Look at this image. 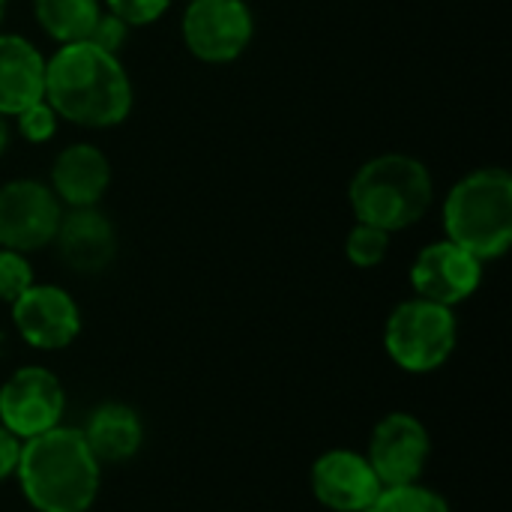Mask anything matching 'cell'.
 I'll return each mask as SVG.
<instances>
[{"mask_svg": "<svg viewBox=\"0 0 512 512\" xmlns=\"http://www.w3.org/2000/svg\"><path fill=\"white\" fill-rule=\"evenodd\" d=\"M45 102L81 129L120 126L135 102L120 54L93 42H69L45 60Z\"/></svg>", "mask_w": 512, "mask_h": 512, "instance_id": "1", "label": "cell"}, {"mask_svg": "<svg viewBox=\"0 0 512 512\" xmlns=\"http://www.w3.org/2000/svg\"><path fill=\"white\" fill-rule=\"evenodd\" d=\"M15 480L36 512H90L102 489V465L81 429L60 423L21 441Z\"/></svg>", "mask_w": 512, "mask_h": 512, "instance_id": "2", "label": "cell"}, {"mask_svg": "<svg viewBox=\"0 0 512 512\" xmlns=\"http://www.w3.org/2000/svg\"><path fill=\"white\" fill-rule=\"evenodd\" d=\"M348 201L357 222L396 234L417 225L429 213L435 201V183L426 162L417 156L381 153L354 171L348 183Z\"/></svg>", "mask_w": 512, "mask_h": 512, "instance_id": "3", "label": "cell"}, {"mask_svg": "<svg viewBox=\"0 0 512 512\" xmlns=\"http://www.w3.org/2000/svg\"><path fill=\"white\" fill-rule=\"evenodd\" d=\"M444 231L483 264L504 258L512 246L510 171L492 165L456 180L444 198Z\"/></svg>", "mask_w": 512, "mask_h": 512, "instance_id": "4", "label": "cell"}, {"mask_svg": "<svg viewBox=\"0 0 512 512\" xmlns=\"http://www.w3.org/2000/svg\"><path fill=\"white\" fill-rule=\"evenodd\" d=\"M459 345V321L450 306L411 297L402 300L384 324L387 357L411 375L438 372Z\"/></svg>", "mask_w": 512, "mask_h": 512, "instance_id": "5", "label": "cell"}, {"mask_svg": "<svg viewBox=\"0 0 512 512\" xmlns=\"http://www.w3.org/2000/svg\"><path fill=\"white\" fill-rule=\"evenodd\" d=\"M180 33L195 60L222 66L252 45L255 15L246 0H189Z\"/></svg>", "mask_w": 512, "mask_h": 512, "instance_id": "6", "label": "cell"}, {"mask_svg": "<svg viewBox=\"0 0 512 512\" xmlns=\"http://www.w3.org/2000/svg\"><path fill=\"white\" fill-rule=\"evenodd\" d=\"M66 390L45 366H21L0 384V426L18 441L51 432L63 423Z\"/></svg>", "mask_w": 512, "mask_h": 512, "instance_id": "7", "label": "cell"}, {"mask_svg": "<svg viewBox=\"0 0 512 512\" xmlns=\"http://www.w3.org/2000/svg\"><path fill=\"white\" fill-rule=\"evenodd\" d=\"M63 204L42 180H9L0 186V249L39 252L54 243Z\"/></svg>", "mask_w": 512, "mask_h": 512, "instance_id": "8", "label": "cell"}, {"mask_svg": "<svg viewBox=\"0 0 512 512\" xmlns=\"http://www.w3.org/2000/svg\"><path fill=\"white\" fill-rule=\"evenodd\" d=\"M432 456V435L426 423L411 411H390L369 435L366 459L381 486L420 483Z\"/></svg>", "mask_w": 512, "mask_h": 512, "instance_id": "9", "label": "cell"}, {"mask_svg": "<svg viewBox=\"0 0 512 512\" xmlns=\"http://www.w3.org/2000/svg\"><path fill=\"white\" fill-rule=\"evenodd\" d=\"M9 312L15 333L36 351H63L81 336V309L66 288L33 282Z\"/></svg>", "mask_w": 512, "mask_h": 512, "instance_id": "10", "label": "cell"}, {"mask_svg": "<svg viewBox=\"0 0 512 512\" xmlns=\"http://www.w3.org/2000/svg\"><path fill=\"white\" fill-rule=\"evenodd\" d=\"M480 282H483V261L447 237L423 246L411 264L414 294L423 300L450 306V309L471 300Z\"/></svg>", "mask_w": 512, "mask_h": 512, "instance_id": "11", "label": "cell"}, {"mask_svg": "<svg viewBox=\"0 0 512 512\" xmlns=\"http://www.w3.org/2000/svg\"><path fill=\"white\" fill-rule=\"evenodd\" d=\"M312 498L330 512H366L381 495V480L375 477L366 453L327 450L309 468Z\"/></svg>", "mask_w": 512, "mask_h": 512, "instance_id": "12", "label": "cell"}, {"mask_svg": "<svg viewBox=\"0 0 512 512\" xmlns=\"http://www.w3.org/2000/svg\"><path fill=\"white\" fill-rule=\"evenodd\" d=\"M54 243L60 261L84 276H96L108 270L117 255V231L99 207L63 210Z\"/></svg>", "mask_w": 512, "mask_h": 512, "instance_id": "13", "label": "cell"}, {"mask_svg": "<svg viewBox=\"0 0 512 512\" xmlns=\"http://www.w3.org/2000/svg\"><path fill=\"white\" fill-rule=\"evenodd\" d=\"M48 186L57 195V201L69 210L99 207L111 186V159L96 144H66L51 162Z\"/></svg>", "mask_w": 512, "mask_h": 512, "instance_id": "14", "label": "cell"}, {"mask_svg": "<svg viewBox=\"0 0 512 512\" xmlns=\"http://www.w3.org/2000/svg\"><path fill=\"white\" fill-rule=\"evenodd\" d=\"M45 99V57L21 33H0V117Z\"/></svg>", "mask_w": 512, "mask_h": 512, "instance_id": "15", "label": "cell"}, {"mask_svg": "<svg viewBox=\"0 0 512 512\" xmlns=\"http://www.w3.org/2000/svg\"><path fill=\"white\" fill-rule=\"evenodd\" d=\"M87 447L99 459V465H120L138 456L144 444V423L135 408L123 402H105L90 411L84 429H81Z\"/></svg>", "mask_w": 512, "mask_h": 512, "instance_id": "16", "label": "cell"}, {"mask_svg": "<svg viewBox=\"0 0 512 512\" xmlns=\"http://www.w3.org/2000/svg\"><path fill=\"white\" fill-rule=\"evenodd\" d=\"M102 15V0H33V18L57 45L84 42Z\"/></svg>", "mask_w": 512, "mask_h": 512, "instance_id": "17", "label": "cell"}, {"mask_svg": "<svg viewBox=\"0 0 512 512\" xmlns=\"http://www.w3.org/2000/svg\"><path fill=\"white\" fill-rule=\"evenodd\" d=\"M366 512H453L441 498V492L411 483V486H387Z\"/></svg>", "mask_w": 512, "mask_h": 512, "instance_id": "18", "label": "cell"}, {"mask_svg": "<svg viewBox=\"0 0 512 512\" xmlns=\"http://www.w3.org/2000/svg\"><path fill=\"white\" fill-rule=\"evenodd\" d=\"M390 243H393V234H387L375 225L357 222L345 237V258L360 270H372V267L384 264V258L390 255Z\"/></svg>", "mask_w": 512, "mask_h": 512, "instance_id": "19", "label": "cell"}, {"mask_svg": "<svg viewBox=\"0 0 512 512\" xmlns=\"http://www.w3.org/2000/svg\"><path fill=\"white\" fill-rule=\"evenodd\" d=\"M36 282L33 264L24 252L0 249V303L12 306L30 285Z\"/></svg>", "mask_w": 512, "mask_h": 512, "instance_id": "20", "label": "cell"}, {"mask_svg": "<svg viewBox=\"0 0 512 512\" xmlns=\"http://www.w3.org/2000/svg\"><path fill=\"white\" fill-rule=\"evenodd\" d=\"M12 120H15L18 135H21L27 144H48V141L57 135V126H60L57 111H54L45 99L33 102L30 108H24V111L15 114Z\"/></svg>", "mask_w": 512, "mask_h": 512, "instance_id": "21", "label": "cell"}, {"mask_svg": "<svg viewBox=\"0 0 512 512\" xmlns=\"http://www.w3.org/2000/svg\"><path fill=\"white\" fill-rule=\"evenodd\" d=\"M174 0H102V9L120 18L129 30L132 27H147L156 24Z\"/></svg>", "mask_w": 512, "mask_h": 512, "instance_id": "22", "label": "cell"}, {"mask_svg": "<svg viewBox=\"0 0 512 512\" xmlns=\"http://www.w3.org/2000/svg\"><path fill=\"white\" fill-rule=\"evenodd\" d=\"M126 36H129V27H126L120 18H114L111 12L102 9V15H99L93 33L87 36V42H93V45H99V48H105V51H111V54H120Z\"/></svg>", "mask_w": 512, "mask_h": 512, "instance_id": "23", "label": "cell"}, {"mask_svg": "<svg viewBox=\"0 0 512 512\" xmlns=\"http://www.w3.org/2000/svg\"><path fill=\"white\" fill-rule=\"evenodd\" d=\"M18 456H21V441L6 426H0V483L15 477Z\"/></svg>", "mask_w": 512, "mask_h": 512, "instance_id": "24", "label": "cell"}, {"mask_svg": "<svg viewBox=\"0 0 512 512\" xmlns=\"http://www.w3.org/2000/svg\"><path fill=\"white\" fill-rule=\"evenodd\" d=\"M6 147H9V120L0 117V156L6 153Z\"/></svg>", "mask_w": 512, "mask_h": 512, "instance_id": "25", "label": "cell"}, {"mask_svg": "<svg viewBox=\"0 0 512 512\" xmlns=\"http://www.w3.org/2000/svg\"><path fill=\"white\" fill-rule=\"evenodd\" d=\"M3 348H6V333L0 330V357H3Z\"/></svg>", "mask_w": 512, "mask_h": 512, "instance_id": "26", "label": "cell"}, {"mask_svg": "<svg viewBox=\"0 0 512 512\" xmlns=\"http://www.w3.org/2000/svg\"><path fill=\"white\" fill-rule=\"evenodd\" d=\"M3 18H6V0H0V24H3Z\"/></svg>", "mask_w": 512, "mask_h": 512, "instance_id": "27", "label": "cell"}]
</instances>
